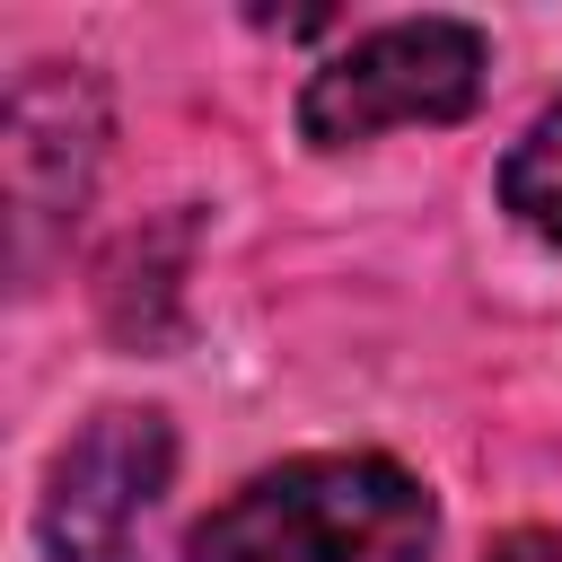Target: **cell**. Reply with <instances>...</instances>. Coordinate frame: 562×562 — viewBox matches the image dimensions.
Segmentation results:
<instances>
[{"instance_id": "1", "label": "cell", "mask_w": 562, "mask_h": 562, "mask_svg": "<svg viewBox=\"0 0 562 562\" xmlns=\"http://www.w3.org/2000/svg\"><path fill=\"white\" fill-rule=\"evenodd\" d=\"M184 562H430V492L386 457H290L228 492Z\"/></svg>"}, {"instance_id": "2", "label": "cell", "mask_w": 562, "mask_h": 562, "mask_svg": "<svg viewBox=\"0 0 562 562\" xmlns=\"http://www.w3.org/2000/svg\"><path fill=\"white\" fill-rule=\"evenodd\" d=\"M474 97H483V35L457 18H404L334 53L307 79L299 123L316 149H351L386 123H457Z\"/></svg>"}, {"instance_id": "3", "label": "cell", "mask_w": 562, "mask_h": 562, "mask_svg": "<svg viewBox=\"0 0 562 562\" xmlns=\"http://www.w3.org/2000/svg\"><path fill=\"white\" fill-rule=\"evenodd\" d=\"M176 439L158 413H97L61 457L44 492V544L53 562H123L140 509L167 492Z\"/></svg>"}, {"instance_id": "4", "label": "cell", "mask_w": 562, "mask_h": 562, "mask_svg": "<svg viewBox=\"0 0 562 562\" xmlns=\"http://www.w3.org/2000/svg\"><path fill=\"white\" fill-rule=\"evenodd\" d=\"M97 88L79 70H35L9 97V202H18V255H35V228L61 220L88 193L97 167Z\"/></svg>"}, {"instance_id": "5", "label": "cell", "mask_w": 562, "mask_h": 562, "mask_svg": "<svg viewBox=\"0 0 562 562\" xmlns=\"http://www.w3.org/2000/svg\"><path fill=\"white\" fill-rule=\"evenodd\" d=\"M501 202H509L544 246H562V105H544V114L527 123V140L509 149V167H501Z\"/></svg>"}, {"instance_id": "6", "label": "cell", "mask_w": 562, "mask_h": 562, "mask_svg": "<svg viewBox=\"0 0 562 562\" xmlns=\"http://www.w3.org/2000/svg\"><path fill=\"white\" fill-rule=\"evenodd\" d=\"M483 562H562V536H544V527H509Z\"/></svg>"}]
</instances>
